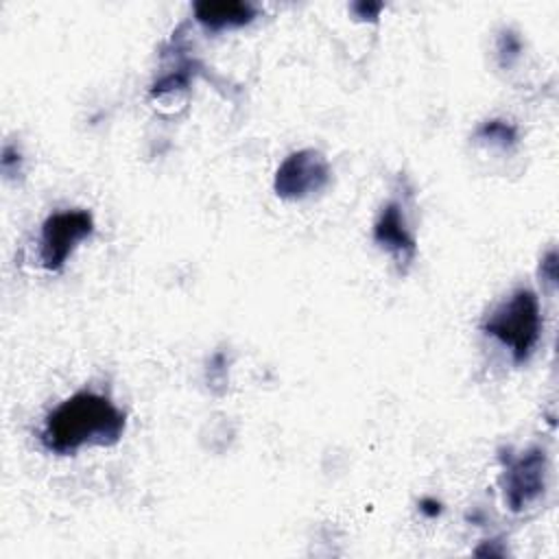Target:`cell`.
I'll return each mask as SVG.
<instances>
[{
  "mask_svg": "<svg viewBox=\"0 0 559 559\" xmlns=\"http://www.w3.org/2000/svg\"><path fill=\"white\" fill-rule=\"evenodd\" d=\"M124 426V413L107 395L81 389L46 415L39 441L48 452L74 454L85 445L118 443Z\"/></svg>",
  "mask_w": 559,
  "mask_h": 559,
  "instance_id": "obj_1",
  "label": "cell"
},
{
  "mask_svg": "<svg viewBox=\"0 0 559 559\" xmlns=\"http://www.w3.org/2000/svg\"><path fill=\"white\" fill-rule=\"evenodd\" d=\"M483 332L500 341L518 365L526 362L542 336V308L537 295L528 288L513 290L485 317Z\"/></svg>",
  "mask_w": 559,
  "mask_h": 559,
  "instance_id": "obj_2",
  "label": "cell"
},
{
  "mask_svg": "<svg viewBox=\"0 0 559 559\" xmlns=\"http://www.w3.org/2000/svg\"><path fill=\"white\" fill-rule=\"evenodd\" d=\"M502 496L513 513L537 504L546 493L548 459L542 448H528L520 454H502Z\"/></svg>",
  "mask_w": 559,
  "mask_h": 559,
  "instance_id": "obj_3",
  "label": "cell"
},
{
  "mask_svg": "<svg viewBox=\"0 0 559 559\" xmlns=\"http://www.w3.org/2000/svg\"><path fill=\"white\" fill-rule=\"evenodd\" d=\"M94 231L87 210H63L50 214L39 234V262L46 271H61L74 247Z\"/></svg>",
  "mask_w": 559,
  "mask_h": 559,
  "instance_id": "obj_4",
  "label": "cell"
},
{
  "mask_svg": "<svg viewBox=\"0 0 559 559\" xmlns=\"http://www.w3.org/2000/svg\"><path fill=\"white\" fill-rule=\"evenodd\" d=\"M330 177L332 168L328 159L314 148H301L284 157V162L275 170L273 190L282 199L297 201L321 192L330 183Z\"/></svg>",
  "mask_w": 559,
  "mask_h": 559,
  "instance_id": "obj_5",
  "label": "cell"
},
{
  "mask_svg": "<svg viewBox=\"0 0 559 559\" xmlns=\"http://www.w3.org/2000/svg\"><path fill=\"white\" fill-rule=\"evenodd\" d=\"M373 240L393 255V260L400 264L402 271H406L415 260V253H417L415 236L406 225L404 207L397 201H391L382 207L373 225Z\"/></svg>",
  "mask_w": 559,
  "mask_h": 559,
  "instance_id": "obj_6",
  "label": "cell"
},
{
  "mask_svg": "<svg viewBox=\"0 0 559 559\" xmlns=\"http://www.w3.org/2000/svg\"><path fill=\"white\" fill-rule=\"evenodd\" d=\"M194 17L210 31L245 26L255 17V7L242 0H201L192 7Z\"/></svg>",
  "mask_w": 559,
  "mask_h": 559,
  "instance_id": "obj_7",
  "label": "cell"
},
{
  "mask_svg": "<svg viewBox=\"0 0 559 559\" xmlns=\"http://www.w3.org/2000/svg\"><path fill=\"white\" fill-rule=\"evenodd\" d=\"M478 140H487L502 148H511L518 142V129L507 120H487L476 129Z\"/></svg>",
  "mask_w": 559,
  "mask_h": 559,
  "instance_id": "obj_8",
  "label": "cell"
},
{
  "mask_svg": "<svg viewBox=\"0 0 559 559\" xmlns=\"http://www.w3.org/2000/svg\"><path fill=\"white\" fill-rule=\"evenodd\" d=\"M498 52H500V59L504 66H511L513 59L520 57L522 52V41L520 37L513 33V31H504L500 35V41H498Z\"/></svg>",
  "mask_w": 559,
  "mask_h": 559,
  "instance_id": "obj_9",
  "label": "cell"
},
{
  "mask_svg": "<svg viewBox=\"0 0 559 559\" xmlns=\"http://www.w3.org/2000/svg\"><path fill=\"white\" fill-rule=\"evenodd\" d=\"M20 164H22L20 151H17L13 144H4V146H2V157H0L2 173H4L7 177H13V175L20 173Z\"/></svg>",
  "mask_w": 559,
  "mask_h": 559,
  "instance_id": "obj_10",
  "label": "cell"
},
{
  "mask_svg": "<svg viewBox=\"0 0 559 559\" xmlns=\"http://www.w3.org/2000/svg\"><path fill=\"white\" fill-rule=\"evenodd\" d=\"M352 11L360 17V20H376L378 17V13L382 11V4L380 2H373V4H369V2H356V4H352Z\"/></svg>",
  "mask_w": 559,
  "mask_h": 559,
  "instance_id": "obj_11",
  "label": "cell"
},
{
  "mask_svg": "<svg viewBox=\"0 0 559 559\" xmlns=\"http://www.w3.org/2000/svg\"><path fill=\"white\" fill-rule=\"evenodd\" d=\"M555 269H557V253H555V251H548V255L542 260L539 273H542V277H544L546 282H550V284H555V280H557Z\"/></svg>",
  "mask_w": 559,
  "mask_h": 559,
  "instance_id": "obj_12",
  "label": "cell"
},
{
  "mask_svg": "<svg viewBox=\"0 0 559 559\" xmlns=\"http://www.w3.org/2000/svg\"><path fill=\"white\" fill-rule=\"evenodd\" d=\"M421 511H424L426 515H437L441 509H439V502H437V500H424V502H421Z\"/></svg>",
  "mask_w": 559,
  "mask_h": 559,
  "instance_id": "obj_13",
  "label": "cell"
}]
</instances>
